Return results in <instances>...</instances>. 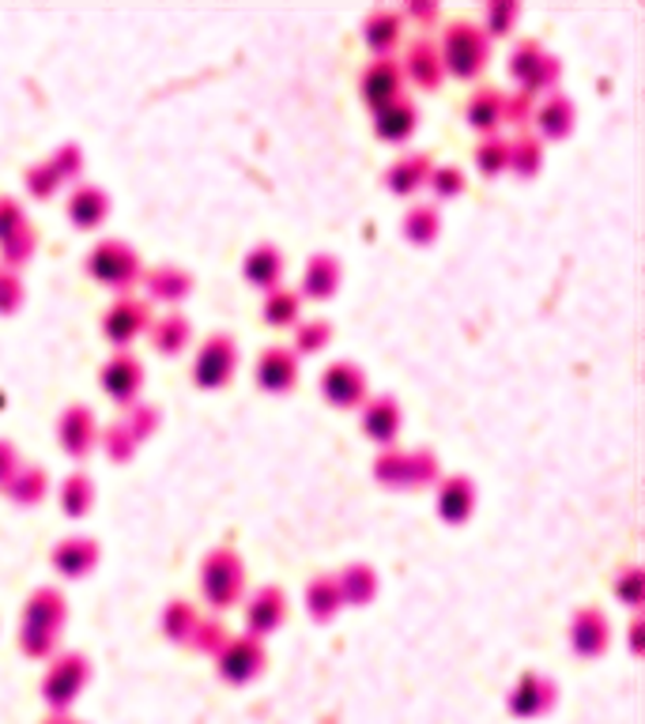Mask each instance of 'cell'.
<instances>
[{"mask_svg": "<svg viewBox=\"0 0 645 724\" xmlns=\"http://www.w3.org/2000/svg\"><path fill=\"white\" fill-rule=\"evenodd\" d=\"M200 592L211 612H227L246 596V563L234 547H216L200 563Z\"/></svg>", "mask_w": 645, "mask_h": 724, "instance_id": "obj_1", "label": "cell"}, {"mask_svg": "<svg viewBox=\"0 0 645 724\" xmlns=\"http://www.w3.org/2000/svg\"><path fill=\"white\" fill-rule=\"evenodd\" d=\"M487 35L479 31V23H449L446 35H442V46H438V53H442V69L446 76H457V80H476L479 72L487 69Z\"/></svg>", "mask_w": 645, "mask_h": 724, "instance_id": "obj_2", "label": "cell"}, {"mask_svg": "<svg viewBox=\"0 0 645 724\" xmlns=\"http://www.w3.org/2000/svg\"><path fill=\"white\" fill-rule=\"evenodd\" d=\"M374 475H378L386 487H430L442 480V468H438V457L427 449H381L378 460H374Z\"/></svg>", "mask_w": 645, "mask_h": 724, "instance_id": "obj_3", "label": "cell"}, {"mask_svg": "<svg viewBox=\"0 0 645 724\" xmlns=\"http://www.w3.org/2000/svg\"><path fill=\"white\" fill-rule=\"evenodd\" d=\"M87 272H92L95 283L129 294V287L144 276V261L129 242H121V238H106V242H99L92 253H87Z\"/></svg>", "mask_w": 645, "mask_h": 724, "instance_id": "obj_4", "label": "cell"}, {"mask_svg": "<svg viewBox=\"0 0 645 724\" xmlns=\"http://www.w3.org/2000/svg\"><path fill=\"white\" fill-rule=\"evenodd\" d=\"M510 76L518 80V90L533 98H544L551 90H559V57H551L547 49L536 43V38H525V43L513 46L510 53Z\"/></svg>", "mask_w": 645, "mask_h": 724, "instance_id": "obj_5", "label": "cell"}, {"mask_svg": "<svg viewBox=\"0 0 645 724\" xmlns=\"http://www.w3.org/2000/svg\"><path fill=\"white\" fill-rule=\"evenodd\" d=\"M234 370H239V343L227 333H211L197 348V355H193L190 374L200 389H223L234 377Z\"/></svg>", "mask_w": 645, "mask_h": 724, "instance_id": "obj_6", "label": "cell"}, {"mask_svg": "<svg viewBox=\"0 0 645 724\" xmlns=\"http://www.w3.org/2000/svg\"><path fill=\"white\" fill-rule=\"evenodd\" d=\"M151 325V306L136 294H118L113 306L102 317V336L113 343V351H129L136 336H144Z\"/></svg>", "mask_w": 645, "mask_h": 724, "instance_id": "obj_7", "label": "cell"}, {"mask_svg": "<svg viewBox=\"0 0 645 724\" xmlns=\"http://www.w3.org/2000/svg\"><path fill=\"white\" fill-rule=\"evenodd\" d=\"M87 679H92V664H87V656L57 653L50 661V672H46V683H42L46 702H50L53 710H64V705L87 687Z\"/></svg>", "mask_w": 645, "mask_h": 724, "instance_id": "obj_8", "label": "cell"}, {"mask_svg": "<svg viewBox=\"0 0 645 724\" xmlns=\"http://www.w3.org/2000/svg\"><path fill=\"white\" fill-rule=\"evenodd\" d=\"M404 72H400L397 57H374L363 72H358V95L370 110H381V106L404 98Z\"/></svg>", "mask_w": 645, "mask_h": 724, "instance_id": "obj_9", "label": "cell"}, {"mask_svg": "<svg viewBox=\"0 0 645 724\" xmlns=\"http://www.w3.org/2000/svg\"><path fill=\"white\" fill-rule=\"evenodd\" d=\"M144 362L133 355V351H113L110 359L102 362L99 370V382L102 389L110 393L113 405H136L141 400V389H144Z\"/></svg>", "mask_w": 645, "mask_h": 724, "instance_id": "obj_10", "label": "cell"}, {"mask_svg": "<svg viewBox=\"0 0 645 724\" xmlns=\"http://www.w3.org/2000/svg\"><path fill=\"white\" fill-rule=\"evenodd\" d=\"M321 393L332 408H363L366 397H370V385H366V374L358 362H332L321 374Z\"/></svg>", "mask_w": 645, "mask_h": 724, "instance_id": "obj_11", "label": "cell"}, {"mask_svg": "<svg viewBox=\"0 0 645 724\" xmlns=\"http://www.w3.org/2000/svg\"><path fill=\"white\" fill-rule=\"evenodd\" d=\"M253 377H257V385L265 393L283 397V393H291L299 385V355L291 348H283V343H272L253 362Z\"/></svg>", "mask_w": 645, "mask_h": 724, "instance_id": "obj_12", "label": "cell"}, {"mask_svg": "<svg viewBox=\"0 0 645 724\" xmlns=\"http://www.w3.org/2000/svg\"><path fill=\"white\" fill-rule=\"evenodd\" d=\"M99 419H95V411L87 405H72L61 411V419H57V442H61V449L69 452V457L84 460L87 452L99 446Z\"/></svg>", "mask_w": 645, "mask_h": 724, "instance_id": "obj_13", "label": "cell"}, {"mask_svg": "<svg viewBox=\"0 0 645 724\" xmlns=\"http://www.w3.org/2000/svg\"><path fill=\"white\" fill-rule=\"evenodd\" d=\"M216 661H219V676L227 683H250L265 668V645L257 638H250V634H239V638H227V645L216 653Z\"/></svg>", "mask_w": 645, "mask_h": 724, "instance_id": "obj_14", "label": "cell"}, {"mask_svg": "<svg viewBox=\"0 0 645 724\" xmlns=\"http://www.w3.org/2000/svg\"><path fill=\"white\" fill-rule=\"evenodd\" d=\"M288 619V592L276 589V586H260L250 592L246 600V634L250 638H268L272 630L283 627Z\"/></svg>", "mask_w": 645, "mask_h": 724, "instance_id": "obj_15", "label": "cell"}, {"mask_svg": "<svg viewBox=\"0 0 645 724\" xmlns=\"http://www.w3.org/2000/svg\"><path fill=\"white\" fill-rule=\"evenodd\" d=\"M400 61V72H404V84H415V87H438L446 80V69H442V53H438L435 38H415L412 46L404 49V57H397Z\"/></svg>", "mask_w": 645, "mask_h": 724, "instance_id": "obj_16", "label": "cell"}, {"mask_svg": "<svg viewBox=\"0 0 645 724\" xmlns=\"http://www.w3.org/2000/svg\"><path fill=\"white\" fill-rule=\"evenodd\" d=\"M64 216L80 230L102 227L106 216H110V193L92 185V181H76V185L69 189V201H64Z\"/></svg>", "mask_w": 645, "mask_h": 724, "instance_id": "obj_17", "label": "cell"}, {"mask_svg": "<svg viewBox=\"0 0 645 724\" xmlns=\"http://www.w3.org/2000/svg\"><path fill=\"white\" fill-rule=\"evenodd\" d=\"M400 423H404V411H400V400L389 397V393H378V397H366L363 405V434L378 446H393Z\"/></svg>", "mask_w": 645, "mask_h": 724, "instance_id": "obj_18", "label": "cell"}, {"mask_svg": "<svg viewBox=\"0 0 645 724\" xmlns=\"http://www.w3.org/2000/svg\"><path fill=\"white\" fill-rule=\"evenodd\" d=\"M611 641V623L600 607H577L570 619V645L577 656H600Z\"/></svg>", "mask_w": 645, "mask_h": 724, "instance_id": "obj_19", "label": "cell"}, {"mask_svg": "<svg viewBox=\"0 0 645 724\" xmlns=\"http://www.w3.org/2000/svg\"><path fill=\"white\" fill-rule=\"evenodd\" d=\"M99 543L92 536H69V540H57V547L50 551V563L61 578H87V574L99 566Z\"/></svg>", "mask_w": 645, "mask_h": 724, "instance_id": "obj_20", "label": "cell"}, {"mask_svg": "<svg viewBox=\"0 0 645 724\" xmlns=\"http://www.w3.org/2000/svg\"><path fill=\"white\" fill-rule=\"evenodd\" d=\"M476 483L472 475H442L438 480V517L446 524H464L476 509Z\"/></svg>", "mask_w": 645, "mask_h": 724, "instance_id": "obj_21", "label": "cell"}, {"mask_svg": "<svg viewBox=\"0 0 645 724\" xmlns=\"http://www.w3.org/2000/svg\"><path fill=\"white\" fill-rule=\"evenodd\" d=\"M340 283H344V265H340L332 253H314V257L306 261V272H302L299 299L325 302V299H332V294L340 291Z\"/></svg>", "mask_w": 645, "mask_h": 724, "instance_id": "obj_22", "label": "cell"}, {"mask_svg": "<svg viewBox=\"0 0 645 724\" xmlns=\"http://www.w3.org/2000/svg\"><path fill=\"white\" fill-rule=\"evenodd\" d=\"M283 272H288V257H283L272 242L253 245V250L246 253V261H242V276H246V283L260 287L265 294L283 283Z\"/></svg>", "mask_w": 645, "mask_h": 724, "instance_id": "obj_23", "label": "cell"}, {"mask_svg": "<svg viewBox=\"0 0 645 724\" xmlns=\"http://www.w3.org/2000/svg\"><path fill=\"white\" fill-rule=\"evenodd\" d=\"M404 15L400 8H374L363 20V43L374 49V57H393V49L404 38Z\"/></svg>", "mask_w": 645, "mask_h": 724, "instance_id": "obj_24", "label": "cell"}, {"mask_svg": "<svg viewBox=\"0 0 645 724\" xmlns=\"http://www.w3.org/2000/svg\"><path fill=\"white\" fill-rule=\"evenodd\" d=\"M574 98L562 95V90H551V95L536 98V110H533V121L536 129H540L544 140H562L570 136V129H574Z\"/></svg>", "mask_w": 645, "mask_h": 724, "instance_id": "obj_25", "label": "cell"}, {"mask_svg": "<svg viewBox=\"0 0 645 724\" xmlns=\"http://www.w3.org/2000/svg\"><path fill=\"white\" fill-rule=\"evenodd\" d=\"M506 90L498 87H479L472 90L468 106H464V121L476 129L479 136H495L498 125H506Z\"/></svg>", "mask_w": 645, "mask_h": 724, "instance_id": "obj_26", "label": "cell"}, {"mask_svg": "<svg viewBox=\"0 0 645 724\" xmlns=\"http://www.w3.org/2000/svg\"><path fill=\"white\" fill-rule=\"evenodd\" d=\"M555 683L540 676V672H525V676L518 679V687H513L510 695V710L518 713V717H540L555 705Z\"/></svg>", "mask_w": 645, "mask_h": 724, "instance_id": "obj_27", "label": "cell"}, {"mask_svg": "<svg viewBox=\"0 0 645 724\" xmlns=\"http://www.w3.org/2000/svg\"><path fill=\"white\" fill-rule=\"evenodd\" d=\"M415 129H419V110H415V102L407 95L374 110V133L386 140V144H404Z\"/></svg>", "mask_w": 645, "mask_h": 724, "instance_id": "obj_28", "label": "cell"}, {"mask_svg": "<svg viewBox=\"0 0 645 724\" xmlns=\"http://www.w3.org/2000/svg\"><path fill=\"white\" fill-rule=\"evenodd\" d=\"M430 167H435V162H430L423 152H404V155H397V159L389 162V170H386V189H389V193H397V196L419 193V189L427 185Z\"/></svg>", "mask_w": 645, "mask_h": 724, "instance_id": "obj_29", "label": "cell"}, {"mask_svg": "<svg viewBox=\"0 0 645 724\" xmlns=\"http://www.w3.org/2000/svg\"><path fill=\"white\" fill-rule=\"evenodd\" d=\"M64 619H69V604L57 589H35L23 607V627H46V630H61Z\"/></svg>", "mask_w": 645, "mask_h": 724, "instance_id": "obj_30", "label": "cell"}, {"mask_svg": "<svg viewBox=\"0 0 645 724\" xmlns=\"http://www.w3.org/2000/svg\"><path fill=\"white\" fill-rule=\"evenodd\" d=\"M148 336L159 355H182L193 343V325H190V317L174 310V314H162L155 325H148Z\"/></svg>", "mask_w": 645, "mask_h": 724, "instance_id": "obj_31", "label": "cell"}, {"mask_svg": "<svg viewBox=\"0 0 645 724\" xmlns=\"http://www.w3.org/2000/svg\"><path fill=\"white\" fill-rule=\"evenodd\" d=\"M144 287L155 302H182L185 294L193 291V276L178 265H159V268H144Z\"/></svg>", "mask_w": 645, "mask_h": 724, "instance_id": "obj_32", "label": "cell"}, {"mask_svg": "<svg viewBox=\"0 0 645 724\" xmlns=\"http://www.w3.org/2000/svg\"><path fill=\"white\" fill-rule=\"evenodd\" d=\"M400 234L412 245H430L438 234H442V212L438 204H412L400 219Z\"/></svg>", "mask_w": 645, "mask_h": 724, "instance_id": "obj_33", "label": "cell"}, {"mask_svg": "<svg viewBox=\"0 0 645 724\" xmlns=\"http://www.w3.org/2000/svg\"><path fill=\"white\" fill-rule=\"evenodd\" d=\"M332 578H337L340 600L351 607L366 604V600H374V592H378V574H374V566H366V563H351L340 574H332Z\"/></svg>", "mask_w": 645, "mask_h": 724, "instance_id": "obj_34", "label": "cell"}, {"mask_svg": "<svg viewBox=\"0 0 645 724\" xmlns=\"http://www.w3.org/2000/svg\"><path fill=\"white\" fill-rule=\"evenodd\" d=\"M344 607V600H340V589H337V578L332 574H317V578L306 581V612L309 619L317 623H329L332 615Z\"/></svg>", "mask_w": 645, "mask_h": 724, "instance_id": "obj_35", "label": "cell"}, {"mask_svg": "<svg viewBox=\"0 0 645 724\" xmlns=\"http://www.w3.org/2000/svg\"><path fill=\"white\" fill-rule=\"evenodd\" d=\"M46 491H50V475H46V468L38 464H20V472L8 480L4 495L15 502V506H35V502L46 498Z\"/></svg>", "mask_w": 645, "mask_h": 724, "instance_id": "obj_36", "label": "cell"}, {"mask_svg": "<svg viewBox=\"0 0 645 724\" xmlns=\"http://www.w3.org/2000/svg\"><path fill=\"white\" fill-rule=\"evenodd\" d=\"M162 634H167L170 641H178V645H190L193 634L200 627V612L190 604V600H170L167 607H162V619H159Z\"/></svg>", "mask_w": 645, "mask_h": 724, "instance_id": "obj_37", "label": "cell"}, {"mask_svg": "<svg viewBox=\"0 0 645 724\" xmlns=\"http://www.w3.org/2000/svg\"><path fill=\"white\" fill-rule=\"evenodd\" d=\"M260 317H265V325H272V328H295L299 321H302L299 291H288V287H276V291H268L265 302H260Z\"/></svg>", "mask_w": 645, "mask_h": 724, "instance_id": "obj_38", "label": "cell"}, {"mask_svg": "<svg viewBox=\"0 0 645 724\" xmlns=\"http://www.w3.org/2000/svg\"><path fill=\"white\" fill-rule=\"evenodd\" d=\"M476 170L484 178H498V174H506L510 170V140H502V136H479V144H476Z\"/></svg>", "mask_w": 645, "mask_h": 724, "instance_id": "obj_39", "label": "cell"}, {"mask_svg": "<svg viewBox=\"0 0 645 724\" xmlns=\"http://www.w3.org/2000/svg\"><path fill=\"white\" fill-rule=\"evenodd\" d=\"M95 506V483L92 475L84 472H72L69 480L61 483V509L69 517H87Z\"/></svg>", "mask_w": 645, "mask_h": 724, "instance_id": "obj_40", "label": "cell"}, {"mask_svg": "<svg viewBox=\"0 0 645 724\" xmlns=\"http://www.w3.org/2000/svg\"><path fill=\"white\" fill-rule=\"evenodd\" d=\"M544 167V144L536 136H518L510 140V170L521 178H533L540 174Z\"/></svg>", "mask_w": 645, "mask_h": 724, "instance_id": "obj_41", "label": "cell"}, {"mask_svg": "<svg viewBox=\"0 0 645 724\" xmlns=\"http://www.w3.org/2000/svg\"><path fill=\"white\" fill-rule=\"evenodd\" d=\"M518 20H521V4L518 0H495V4H487V12H484V35H487V43L491 38H506L510 35L513 27H518Z\"/></svg>", "mask_w": 645, "mask_h": 724, "instance_id": "obj_42", "label": "cell"}, {"mask_svg": "<svg viewBox=\"0 0 645 724\" xmlns=\"http://www.w3.org/2000/svg\"><path fill=\"white\" fill-rule=\"evenodd\" d=\"M332 340V325L325 317H314V321H299L295 325V355H317V351H325Z\"/></svg>", "mask_w": 645, "mask_h": 724, "instance_id": "obj_43", "label": "cell"}, {"mask_svg": "<svg viewBox=\"0 0 645 724\" xmlns=\"http://www.w3.org/2000/svg\"><path fill=\"white\" fill-rule=\"evenodd\" d=\"M464 170L457 162H442V167H430L427 174V189L435 193V201H453V196L464 193Z\"/></svg>", "mask_w": 645, "mask_h": 724, "instance_id": "obj_44", "label": "cell"}, {"mask_svg": "<svg viewBox=\"0 0 645 724\" xmlns=\"http://www.w3.org/2000/svg\"><path fill=\"white\" fill-rule=\"evenodd\" d=\"M57 645H61V630H46V627H23L20 630V649L35 661H53Z\"/></svg>", "mask_w": 645, "mask_h": 724, "instance_id": "obj_45", "label": "cell"}, {"mask_svg": "<svg viewBox=\"0 0 645 724\" xmlns=\"http://www.w3.org/2000/svg\"><path fill=\"white\" fill-rule=\"evenodd\" d=\"M611 592H616V596L623 600L631 612H638L642 600H645V574H642V566H623V570H616V578H611Z\"/></svg>", "mask_w": 645, "mask_h": 724, "instance_id": "obj_46", "label": "cell"}, {"mask_svg": "<svg viewBox=\"0 0 645 724\" xmlns=\"http://www.w3.org/2000/svg\"><path fill=\"white\" fill-rule=\"evenodd\" d=\"M35 250H38V234H35V227H27V230H20V234L8 238V242H0V261H4V268L15 272L35 257Z\"/></svg>", "mask_w": 645, "mask_h": 724, "instance_id": "obj_47", "label": "cell"}, {"mask_svg": "<svg viewBox=\"0 0 645 724\" xmlns=\"http://www.w3.org/2000/svg\"><path fill=\"white\" fill-rule=\"evenodd\" d=\"M23 185H27L31 196H42V201H50V196L64 185V181L57 178V170L50 167V159H38V162H31V167L23 170Z\"/></svg>", "mask_w": 645, "mask_h": 724, "instance_id": "obj_48", "label": "cell"}, {"mask_svg": "<svg viewBox=\"0 0 645 724\" xmlns=\"http://www.w3.org/2000/svg\"><path fill=\"white\" fill-rule=\"evenodd\" d=\"M118 423L125 426V431L133 434L136 442H144L155 431V423H159V411H155L151 405H141V400H136V405H129V411L118 419Z\"/></svg>", "mask_w": 645, "mask_h": 724, "instance_id": "obj_49", "label": "cell"}, {"mask_svg": "<svg viewBox=\"0 0 645 724\" xmlns=\"http://www.w3.org/2000/svg\"><path fill=\"white\" fill-rule=\"evenodd\" d=\"M50 167L57 170V178L64 185H72V181H80V174H84V155H80L76 144H64L50 155Z\"/></svg>", "mask_w": 645, "mask_h": 724, "instance_id": "obj_50", "label": "cell"}, {"mask_svg": "<svg viewBox=\"0 0 645 724\" xmlns=\"http://www.w3.org/2000/svg\"><path fill=\"white\" fill-rule=\"evenodd\" d=\"M99 442H102V452H106L110 460H129V457L136 452V446H141V442H136L133 434H129L121 423H113L110 431L99 434Z\"/></svg>", "mask_w": 645, "mask_h": 724, "instance_id": "obj_51", "label": "cell"}, {"mask_svg": "<svg viewBox=\"0 0 645 724\" xmlns=\"http://www.w3.org/2000/svg\"><path fill=\"white\" fill-rule=\"evenodd\" d=\"M27 227H31V219H27V212H23V204L15 201V196H0V242H8V238Z\"/></svg>", "mask_w": 645, "mask_h": 724, "instance_id": "obj_52", "label": "cell"}, {"mask_svg": "<svg viewBox=\"0 0 645 724\" xmlns=\"http://www.w3.org/2000/svg\"><path fill=\"white\" fill-rule=\"evenodd\" d=\"M23 302V279L20 272L0 265V314H15Z\"/></svg>", "mask_w": 645, "mask_h": 724, "instance_id": "obj_53", "label": "cell"}, {"mask_svg": "<svg viewBox=\"0 0 645 724\" xmlns=\"http://www.w3.org/2000/svg\"><path fill=\"white\" fill-rule=\"evenodd\" d=\"M227 638H231V630L227 627H219L216 619H200V627H197V634H193L190 645L208 649V653H219V649L227 645Z\"/></svg>", "mask_w": 645, "mask_h": 724, "instance_id": "obj_54", "label": "cell"}, {"mask_svg": "<svg viewBox=\"0 0 645 724\" xmlns=\"http://www.w3.org/2000/svg\"><path fill=\"white\" fill-rule=\"evenodd\" d=\"M20 449H15V442L0 438V491L8 487V480H12L15 472H20Z\"/></svg>", "mask_w": 645, "mask_h": 724, "instance_id": "obj_55", "label": "cell"}, {"mask_svg": "<svg viewBox=\"0 0 645 724\" xmlns=\"http://www.w3.org/2000/svg\"><path fill=\"white\" fill-rule=\"evenodd\" d=\"M407 20V15H415V20H438V4H412L407 12H400Z\"/></svg>", "mask_w": 645, "mask_h": 724, "instance_id": "obj_56", "label": "cell"}, {"mask_svg": "<svg viewBox=\"0 0 645 724\" xmlns=\"http://www.w3.org/2000/svg\"><path fill=\"white\" fill-rule=\"evenodd\" d=\"M631 641H634V653H642V615L634 612V623H631Z\"/></svg>", "mask_w": 645, "mask_h": 724, "instance_id": "obj_57", "label": "cell"}, {"mask_svg": "<svg viewBox=\"0 0 645 724\" xmlns=\"http://www.w3.org/2000/svg\"><path fill=\"white\" fill-rule=\"evenodd\" d=\"M50 724H80V721H69V717H53Z\"/></svg>", "mask_w": 645, "mask_h": 724, "instance_id": "obj_58", "label": "cell"}]
</instances>
